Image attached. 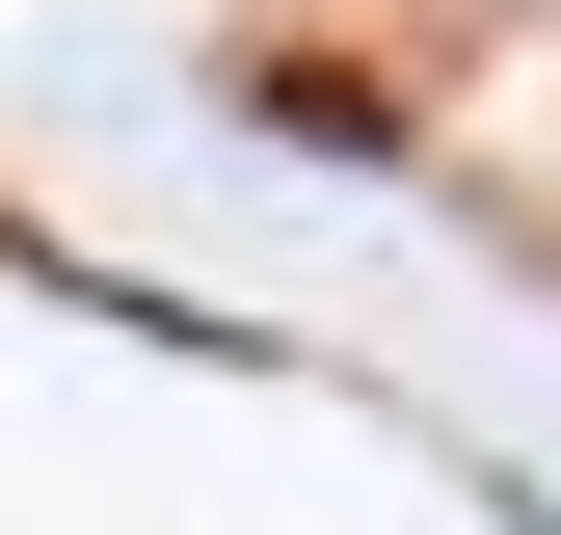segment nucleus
Masks as SVG:
<instances>
[{
  "instance_id": "nucleus-1",
  "label": "nucleus",
  "mask_w": 561,
  "mask_h": 535,
  "mask_svg": "<svg viewBox=\"0 0 561 535\" xmlns=\"http://www.w3.org/2000/svg\"><path fill=\"white\" fill-rule=\"evenodd\" d=\"M267 134H401V54H267Z\"/></svg>"
}]
</instances>
